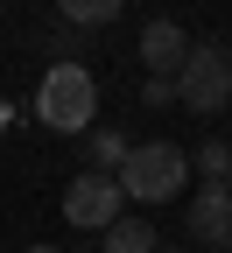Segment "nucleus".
<instances>
[{"instance_id":"f257e3e1","label":"nucleus","mask_w":232,"mask_h":253,"mask_svg":"<svg viewBox=\"0 0 232 253\" xmlns=\"http://www.w3.org/2000/svg\"><path fill=\"white\" fill-rule=\"evenodd\" d=\"M190 148L176 141H141V148H127V169H120V190L134 204H176L183 190H190Z\"/></svg>"},{"instance_id":"f03ea898","label":"nucleus","mask_w":232,"mask_h":253,"mask_svg":"<svg viewBox=\"0 0 232 253\" xmlns=\"http://www.w3.org/2000/svg\"><path fill=\"white\" fill-rule=\"evenodd\" d=\"M36 120L49 126V134H92L98 120V84L85 63H49V78L36 91Z\"/></svg>"},{"instance_id":"7ed1b4c3","label":"nucleus","mask_w":232,"mask_h":253,"mask_svg":"<svg viewBox=\"0 0 232 253\" xmlns=\"http://www.w3.org/2000/svg\"><path fill=\"white\" fill-rule=\"evenodd\" d=\"M176 106L183 113H225L232 106V49L225 42H197L190 63H183V78H176Z\"/></svg>"},{"instance_id":"20e7f679","label":"nucleus","mask_w":232,"mask_h":253,"mask_svg":"<svg viewBox=\"0 0 232 253\" xmlns=\"http://www.w3.org/2000/svg\"><path fill=\"white\" fill-rule=\"evenodd\" d=\"M63 218L106 239L120 218H127V190H120V176H92V169L71 176V190H63Z\"/></svg>"},{"instance_id":"39448f33","label":"nucleus","mask_w":232,"mask_h":253,"mask_svg":"<svg viewBox=\"0 0 232 253\" xmlns=\"http://www.w3.org/2000/svg\"><path fill=\"white\" fill-rule=\"evenodd\" d=\"M183 232L197 239V246H232V190L225 183H197L190 190V204H183Z\"/></svg>"},{"instance_id":"423d86ee","label":"nucleus","mask_w":232,"mask_h":253,"mask_svg":"<svg viewBox=\"0 0 232 253\" xmlns=\"http://www.w3.org/2000/svg\"><path fill=\"white\" fill-rule=\"evenodd\" d=\"M190 36L176 21H148L141 28V63H148V78H183V63H190Z\"/></svg>"},{"instance_id":"0eeeda50","label":"nucleus","mask_w":232,"mask_h":253,"mask_svg":"<svg viewBox=\"0 0 232 253\" xmlns=\"http://www.w3.org/2000/svg\"><path fill=\"white\" fill-rule=\"evenodd\" d=\"M98 253H155V225H148V218H120Z\"/></svg>"},{"instance_id":"6e6552de","label":"nucleus","mask_w":232,"mask_h":253,"mask_svg":"<svg viewBox=\"0 0 232 253\" xmlns=\"http://www.w3.org/2000/svg\"><path fill=\"white\" fill-rule=\"evenodd\" d=\"M85 155H92V176H120V169H127V141H120V134H92Z\"/></svg>"},{"instance_id":"1a4fd4ad","label":"nucleus","mask_w":232,"mask_h":253,"mask_svg":"<svg viewBox=\"0 0 232 253\" xmlns=\"http://www.w3.org/2000/svg\"><path fill=\"white\" fill-rule=\"evenodd\" d=\"M190 169L204 176V183H225V176H232V141H204V148H190Z\"/></svg>"},{"instance_id":"9d476101","label":"nucleus","mask_w":232,"mask_h":253,"mask_svg":"<svg viewBox=\"0 0 232 253\" xmlns=\"http://www.w3.org/2000/svg\"><path fill=\"white\" fill-rule=\"evenodd\" d=\"M63 21L71 28H106V21H120V7L113 0H63Z\"/></svg>"},{"instance_id":"9b49d317","label":"nucleus","mask_w":232,"mask_h":253,"mask_svg":"<svg viewBox=\"0 0 232 253\" xmlns=\"http://www.w3.org/2000/svg\"><path fill=\"white\" fill-rule=\"evenodd\" d=\"M141 99H148V106H176V78H148Z\"/></svg>"},{"instance_id":"f8f14e48","label":"nucleus","mask_w":232,"mask_h":253,"mask_svg":"<svg viewBox=\"0 0 232 253\" xmlns=\"http://www.w3.org/2000/svg\"><path fill=\"white\" fill-rule=\"evenodd\" d=\"M28 253H63V246H28Z\"/></svg>"},{"instance_id":"ddd939ff","label":"nucleus","mask_w":232,"mask_h":253,"mask_svg":"<svg viewBox=\"0 0 232 253\" xmlns=\"http://www.w3.org/2000/svg\"><path fill=\"white\" fill-rule=\"evenodd\" d=\"M225 190H232V176H225Z\"/></svg>"},{"instance_id":"4468645a","label":"nucleus","mask_w":232,"mask_h":253,"mask_svg":"<svg viewBox=\"0 0 232 253\" xmlns=\"http://www.w3.org/2000/svg\"><path fill=\"white\" fill-rule=\"evenodd\" d=\"M155 253H162V246H155Z\"/></svg>"},{"instance_id":"2eb2a0df","label":"nucleus","mask_w":232,"mask_h":253,"mask_svg":"<svg viewBox=\"0 0 232 253\" xmlns=\"http://www.w3.org/2000/svg\"><path fill=\"white\" fill-rule=\"evenodd\" d=\"M225 253H232V246H225Z\"/></svg>"}]
</instances>
